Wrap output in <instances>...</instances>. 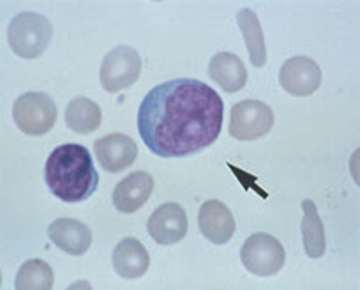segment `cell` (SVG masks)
<instances>
[{
    "instance_id": "cell-4",
    "label": "cell",
    "mask_w": 360,
    "mask_h": 290,
    "mask_svg": "<svg viewBox=\"0 0 360 290\" xmlns=\"http://www.w3.org/2000/svg\"><path fill=\"white\" fill-rule=\"evenodd\" d=\"M57 105L44 92H25L13 106V119L20 131L30 137H43L57 122Z\"/></svg>"
},
{
    "instance_id": "cell-10",
    "label": "cell",
    "mask_w": 360,
    "mask_h": 290,
    "mask_svg": "<svg viewBox=\"0 0 360 290\" xmlns=\"http://www.w3.org/2000/svg\"><path fill=\"white\" fill-rule=\"evenodd\" d=\"M94 151L99 165L110 174L126 170L138 158L136 141L124 133H110L99 138L94 144Z\"/></svg>"
},
{
    "instance_id": "cell-8",
    "label": "cell",
    "mask_w": 360,
    "mask_h": 290,
    "mask_svg": "<svg viewBox=\"0 0 360 290\" xmlns=\"http://www.w3.org/2000/svg\"><path fill=\"white\" fill-rule=\"evenodd\" d=\"M279 84L288 94L307 98L320 89L321 69L313 58L304 55L292 57L283 64L279 71Z\"/></svg>"
},
{
    "instance_id": "cell-12",
    "label": "cell",
    "mask_w": 360,
    "mask_h": 290,
    "mask_svg": "<svg viewBox=\"0 0 360 290\" xmlns=\"http://www.w3.org/2000/svg\"><path fill=\"white\" fill-rule=\"evenodd\" d=\"M51 243L71 257H82L92 244V232L85 223L75 218H58L48 227Z\"/></svg>"
},
{
    "instance_id": "cell-7",
    "label": "cell",
    "mask_w": 360,
    "mask_h": 290,
    "mask_svg": "<svg viewBox=\"0 0 360 290\" xmlns=\"http://www.w3.org/2000/svg\"><path fill=\"white\" fill-rule=\"evenodd\" d=\"M274 126V112L266 103L244 99L231 108L230 134L237 140H258Z\"/></svg>"
},
{
    "instance_id": "cell-16",
    "label": "cell",
    "mask_w": 360,
    "mask_h": 290,
    "mask_svg": "<svg viewBox=\"0 0 360 290\" xmlns=\"http://www.w3.org/2000/svg\"><path fill=\"white\" fill-rule=\"evenodd\" d=\"M302 244L304 251L309 258H321L327 250V239H325L323 222H321L320 214H318L316 203L313 200H302Z\"/></svg>"
},
{
    "instance_id": "cell-13",
    "label": "cell",
    "mask_w": 360,
    "mask_h": 290,
    "mask_svg": "<svg viewBox=\"0 0 360 290\" xmlns=\"http://www.w3.org/2000/svg\"><path fill=\"white\" fill-rule=\"evenodd\" d=\"M154 191V179L147 172H133L113 189V206L124 214H133L145 206Z\"/></svg>"
},
{
    "instance_id": "cell-14",
    "label": "cell",
    "mask_w": 360,
    "mask_h": 290,
    "mask_svg": "<svg viewBox=\"0 0 360 290\" xmlns=\"http://www.w3.org/2000/svg\"><path fill=\"white\" fill-rule=\"evenodd\" d=\"M112 262L120 278L138 279L150 267V255L140 241L134 237H126L113 250Z\"/></svg>"
},
{
    "instance_id": "cell-3",
    "label": "cell",
    "mask_w": 360,
    "mask_h": 290,
    "mask_svg": "<svg viewBox=\"0 0 360 290\" xmlns=\"http://www.w3.org/2000/svg\"><path fill=\"white\" fill-rule=\"evenodd\" d=\"M51 36H53V27L50 20L39 13H20L9 23V46L18 57L27 61L43 55L50 44Z\"/></svg>"
},
{
    "instance_id": "cell-6",
    "label": "cell",
    "mask_w": 360,
    "mask_h": 290,
    "mask_svg": "<svg viewBox=\"0 0 360 290\" xmlns=\"http://www.w3.org/2000/svg\"><path fill=\"white\" fill-rule=\"evenodd\" d=\"M244 267L255 276H274L283 269L286 253L283 244L274 236L265 232H256L248 237L240 250Z\"/></svg>"
},
{
    "instance_id": "cell-5",
    "label": "cell",
    "mask_w": 360,
    "mask_h": 290,
    "mask_svg": "<svg viewBox=\"0 0 360 290\" xmlns=\"http://www.w3.org/2000/svg\"><path fill=\"white\" fill-rule=\"evenodd\" d=\"M141 75V57L134 48L120 44L105 55L99 71L101 85L110 94H117L138 82Z\"/></svg>"
},
{
    "instance_id": "cell-17",
    "label": "cell",
    "mask_w": 360,
    "mask_h": 290,
    "mask_svg": "<svg viewBox=\"0 0 360 290\" xmlns=\"http://www.w3.org/2000/svg\"><path fill=\"white\" fill-rule=\"evenodd\" d=\"M103 112L98 103L89 98H75L65 108V124L78 134L94 133L101 126Z\"/></svg>"
},
{
    "instance_id": "cell-19",
    "label": "cell",
    "mask_w": 360,
    "mask_h": 290,
    "mask_svg": "<svg viewBox=\"0 0 360 290\" xmlns=\"http://www.w3.org/2000/svg\"><path fill=\"white\" fill-rule=\"evenodd\" d=\"M53 282V269L41 258H30L18 269L15 286L18 290H50Z\"/></svg>"
},
{
    "instance_id": "cell-9",
    "label": "cell",
    "mask_w": 360,
    "mask_h": 290,
    "mask_svg": "<svg viewBox=\"0 0 360 290\" xmlns=\"http://www.w3.org/2000/svg\"><path fill=\"white\" fill-rule=\"evenodd\" d=\"M147 232L162 246L180 243L188 234V216L184 207L175 202H166L152 213L147 222Z\"/></svg>"
},
{
    "instance_id": "cell-1",
    "label": "cell",
    "mask_w": 360,
    "mask_h": 290,
    "mask_svg": "<svg viewBox=\"0 0 360 290\" xmlns=\"http://www.w3.org/2000/svg\"><path fill=\"white\" fill-rule=\"evenodd\" d=\"M224 103L200 80L179 78L152 89L138 108V133L152 154L165 160L207 149L223 130Z\"/></svg>"
},
{
    "instance_id": "cell-2",
    "label": "cell",
    "mask_w": 360,
    "mask_h": 290,
    "mask_svg": "<svg viewBox=\"0 0 360 290\" xmlns=\"http://www.w3.org/2000/svg\"><path fill=\"white\" fill-rule=\"evenodd\" d=\"M44 181L51 195L65 203L85 202L99 186L92 154L85 145L64 144L48 156Z\"/></svg>"
},
{
    "instance_id": "cell-15",
    "label": "cell",
    "mask_w": 360,
    "mask_h": 290,
    "mask_svg": "<svg viewBox=\"0 0 360 290\" xmlns=\"http://www.w3.org/2000/svg\"><path fill=\"white\" fill-rule=\"evenodd\" d=\"M209 77L228 94L242 91L248 84V69L240 57L230 51H219L209 62Z\"/></svg>"
},
{
    "instance_id": "cell-11",
    "label": "cell",
    "mask_w": 360,
    "mask_h": 290,
    "mask_svg": "<svg viewBox=\"0 0 360 290\" xmlns=\"http://www.w3.org/2000/svg\"><path fill=\"white\" fill-rule=\"evenodd\" d=\"M198 225L202 236L209 243L223 246L233 237L235 218L226 203L221 200H207L202 203L198 214Z\"/></svg>"
},
{
    "instance_id": "cell-18",
    "label": "cell",
    "mask_w": 360,
    "mask_h": 290,
    "mask_svg": "<svg viewBox=\"0 0 360 290\" xmlns=\"http://www.w3.org/2000/svg\"><path fill=\"white\" fill-rule=\"evenodd\" d=\"M237 23L242 36H244L251 64L255 68H263L266 62V46L258 16L251 9H242L237 15Z\"/></svg>"
}]
</instances>
